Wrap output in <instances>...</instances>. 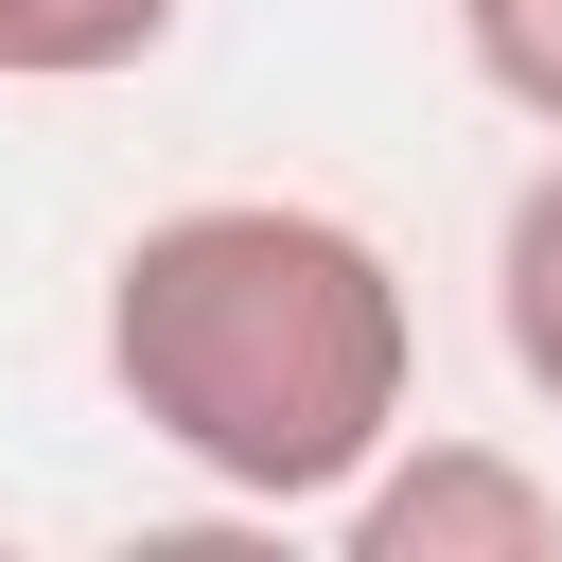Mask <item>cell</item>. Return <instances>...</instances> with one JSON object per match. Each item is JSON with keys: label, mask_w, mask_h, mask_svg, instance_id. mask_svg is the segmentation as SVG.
<instances>
[{"label": "cell", "mask_w": 562, "mask_h": 562, "mask_svg": "<svg viewBox=\"0 0 562 562\" xmlns=\"http://www.w3.org/2000/svg\"><path fill=\"white\" fill-rule=\"evenodd\" d=\"M334 527H351V562H562V492L492 439H422V457L386 439L334 492Z\"/></svg>", "instance_id": "cell-2"}, {"label": "cell", "mask_w": 562, "mask_h": 562, "mask_svg": "<svg viewBox=\"0 0 562 562\" xmlns=\"http://www.w3.org/2000/svg\"><path fill=\"white\" fill-rule=\"evenodd\" d=\"M105 386L246 509H334L422 386L404 263L316 193H193L105 263Z\"/></svg>", "instance_id": "cell-1"}, {"label": "cell", "mask_w": 562, "mask_h": 562, "mask_svg": "<svg viewBox=\"0 0 562 562\" xmlns=\"http://www.w3.org/2000/svg\"><path fill=\"white\" fill-rule=\"evenodd\" d=\"M492 334H509V369H527V404L562 422V158L492 211Z\"/></svg>", "instance_id": "cell-3"}, {"label": "cell", "mask_w": 562, "mask_h": 562, "mask_svg": "<svg viewBox=\"0 0 562 562\" xmlns=\"http://www.w3.org/2000/svg\"><path fill=\"white\" fill-rule=\"evenodd\" d=\"M457 35H474V70H492V105H527V123L562 140V0H457Z\"/></svg>", "instance_id": "cell-5"}, {"label": "cell", "mask_w": 562, "mask_h": 562, "mask_svg": "<svg viewBox=\"0 0 562 562\" xmlns=\"http://www.w3.org/2000/svg\"><path fill=\"white\" fill-rule=\"evenodd\" d=\"M176 35V0H0V88H105Z\"/></svg>", "instance_id": "cell-4"}]
</instances>
